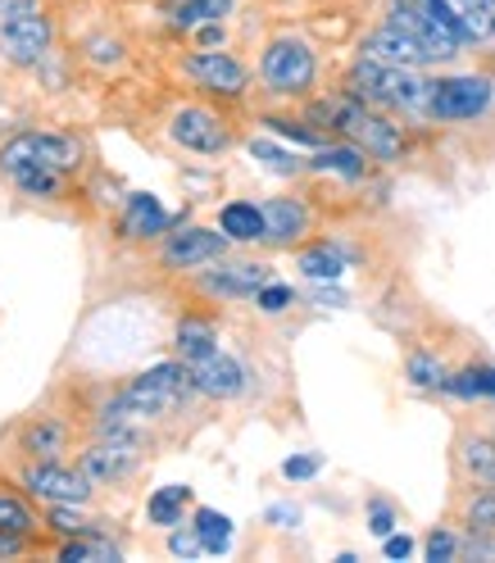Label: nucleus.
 I'll return each instance as SVG.
<instances>
[{"label":"nucleus","instance_id":"obj_1","mask_svg":"<svg viewBox=\"0 0 495 563\" xmlns=\"http://www.w3.org/2000/svg\"><path fill=\"white\" fill-rule=\"evenodd\" d=\"M119 396H123V405L132 409V418H168V413H178V409L196 396L191 364H183V360L155 364V368H146V373H136Z\"/></svg>","mask_w":495,"mask_h":563},{"label":"nucleus","instance_id":"obj_2","mask_svg":"<svg viewBox=\"0 0 495 563\" xmlns=\"http://www.w3.org/2000/svg\"><path fill=\"white\" fill-rule=\"evenodd\" d=\"M82 164V141L59 132H23L0 146V173L14 183L23 173H74Z\"/></svg>","mask_w":495,"mask_h":563},{"label":"nucleus","instance_id":"obj_3","mask_svg":"<svg viewBox=\"0 0 495 563\" xmlns=\"http://www.w3.org/2000/svg\"><path fill=\"white\" fill-rule=\"evenodd\" d=\"M260 78L273 96H309L318 78V55L300 37H273L260 55Z\"/></svg>","mask_w":495,"mask_h":563},{"label":"nucleus","instance_id":"obj_4","mask_svg":"<svg viewBox=\"0 0 495 563\" xmlns=\"http://www.w3.org/2000/svg\"><path fill=\"white\" fill-rule=\"evenodd\" d=\"M345 141H355V146L369 151V159L377 164H400L409 155V136L405 128L386 114V110H373L364 100H350V114H345Z\"/></svg>","mask_w":495,"mask_h":563},{"label":"nucleus","instance_id":"obj_5","mask_svg":"<svg viewBox=\"0 0 495 563\" xmlns=\"http://www.w3.org/2000/svg\"><path fill=\"white\" fill-rule=\"evenodd\" d=\"M491 96H495L491 78H482V74H450V78L432 82L428 114L437 123H469V119H482L491 110Z\"/></svg>","mask_w":495,"mask_h":563},{"label":"nucleus","instance_id":"obj_6","mask_svg":"<svg viewBox=\"0 0 495 563\" xmlns=\"http://www.w3.org/2000/svg\"><path fill=\"white\" fill-rule=\"evenodd\" d=\"M136 464H141V437L128 432L123 422H110V428H100V441L78 454V468H82L91 482H105V486L132 477Z\"/></svg>","mask_w":495,"mask_h":563},{"label":"nucleus","instance_id":"obj_7","mask_svg":"<svg viewBox=\"0 0 495 563\" xmlns=\"http://www.w3.org/2000/svg\"><path fill=\"white\" fill-rule=\"evenodd\" d=\"M459 486H495V422H464L450 445Z\"/></svg>","mask_w":495,"mask_h":563},{"label":"nucleus","instance_id":"obj_8","mask_svg":"<svg viewBox=\"0 0 495 563\" xmlns=\"http://www.w3.org/2000/svg\"><path fill=\"white\" fill-rule=\"evenodd\" d=\"M183 74L209 91V96H223V100H241L251 91V68H245L237 55H223V51H196L183 59Z\"/></svg>","mask_w":495,"mask_h":563},{"label":"nucleus","instance_id":"obj_9","mask_svg":"<svg viewBox=\"0 0 495 563\" xmlns=\"http://www.w3.org/2000/svg\"><path fill=\"white\" fill-rule=\"evenodd\" d=\"M273 282V268L260 260H215V268H205L196 277V287L215 300H255L260 287Z\"/></svg>","mask_w":495,"mask_h":563},{"label":"nucleus","instance_id":"obj_10","mask_svg":"<svg viewBox=\"0 0 495 563\" xmlns=\"http://www.w3.org/2000/svg\"><path fill=\"white\" fill-rule=\"evenodd\" d=\"M228 236L223 228H183V232H168L164 236V251H160V264L168 273H187V268H205L228 255Z\"/></svg>","mask_w":495,"mask_h":563},{"label":"nucleus","instance_id":"obj_11","mask_svg":"<svg viewBox=\"0 0 495 563\" xmlns=\"http://www.w3.org/2000/svg\"><path fill=\"white\" fill-rule=\"evenodd\" d=\"M168 136L191 155H223L232 146V128L215 110H205V104H187V110L173 114Z\"/></svg>","mask_w":495,"mask_h":563},{"label":"nucleus","instance_id":"obj_12","mask_svg":"<svg viewBox=\"0 0 495 563\" xmlns=\"http://www.w3.org/2000/svg\"><path fill=\"white\" fill-rule=\"evenodd\" d=\"M23 486L46 505H82L91 496V477L78 468H59L55 460H28L23 464Z\"/></svg>","mask_w":495,"mask_h":563},{"label":"nucleus","instance_id":"obj_13","mask_svg":"<svg viewBox=\"0 0 495 563\" xmlns=\"http://www.w3.org/2000/svg\"><path fill=\"white\" fill-rule=\"evenodd\" d=\"M55 27L42 14H23V19H0V51H6L14 64H42L51 51Z\"/></svg>","mask_w":495,"mask_h":563},{"label":"nucleus","instance_id":"obj_14","mask_svg":"<svg viewBox=\"0 0 495 563\" xmlns=\"http://www.w3.org/2000/svg\"><path fill=\"white\" fill-rule=\"evenodd\" d=\"M364 55L369 59H382V64H396V68H422V64H432L437 55L422 46L409 27H400V23H392L386 19L382 27H373L369 37H364Z\"/></svg>","mask_w":495,"mask_h":563},{"label":"nucleus","instance_id":"obj_15","mask_svg":"<svg viewBox=\"0 0 495 563\" xmlns=\"http://www.w3.org/2000/svg\"><path fill=\"white\" fill-rule=\"evenodd\" d=\"M191 386H196V396H205V400H237V396H245L251 377H245L241 360H232V355H223V350H215L209 360L191 364Z\"/></svg>","mask_w":495,"mask_h":563},{"label":"nucleus","instance_id":"obj_16","mask_svg":"<svg viewBox=\"0 0 495 563\" xmlns=\"http://www.w3.org/2000/svg\"><path fill=\"white\" fill-rule=\"evenodd\" d=\"M314 214H309V205L296 200V196H273L264 200V245H296L305 232H309Z\"/></svg>","mask_w":495,"mask_h":563},{"label":"nucleus","instance_id":"obj_17","mask_svg":"<svg viewBox=\"0 0 495 563\" xmlns=\"http://www.w3.org/2000/svg\"><path fill=\"white\" fill-rule=\"evenodd\" d=\"M68 437H74L68 432V422H59L51 413H32L19 428L14 445H19L23 460H59V454L68 450Z\"/></svg>","mask_w":495,"mask_h":563},{"label":"nucleus","instance_id":"obj_18","mask_svg":"<svg viewBox=\"0 0 495 563\" xmlns=\"http://www.w3.org/2000/svg\"><path fill=\"white\" fill-rule=\"evenodd\" d=\"M168 228H173V219H168V209L160 205V196H151V191H132L128 196L123 219H119V232L128 241H155Z\"/></svg>","mask_w":495,"mask_h":563},{"label":"nucleus","instance_id":"obj_19","mask_svg":"<svg viewBox=\"0 0 495 563\" xmlns=\"http://www.w3.org/2000/svg\"><path fill=\"white\" fill-rule=\"evenodd\" d=\"M441 396H454V400H464V405H495V364L473 360L464 368H450Z\"/></svg>","mask_w":495,"mask_h":563},{"label":"nucleus","instance_id":"obj_20","mask_svg":"<svg viewBox=\"0 0 495 563\" xmlns=\"http://www.w3.org/2000/svg\"><path fill=\"white\" fill-rule=\"evenodd\" d=\"M173 350H178L183 364H200L219 350V328L205 319V313H187V319L178 323V332H173Z\"/></svg>","mask_w":495,"mask_h":563},{"label":"nucleus","instance_id":"obj_21","mask_svg":"<svg viewBox=\"0 0 495 563\" xmlns=\"http://www.w3.org/2000/svg\"><path fill=\"white\" fill-rule=\"evenodd\" d=\"M369 151L364 146H355V141H341V146H318V155L305 164V168H314V173H337V178H345V183H360L364 173H369Z\"/></svg>","mask_w":495,"mask_h":563},{"label":"nucleus","instance_id":"obj_22","mask_svg":"<svg viewBox=\"0 0 495 563\" xmlns=\"http://www.w3.org/2000/svg\"><path fill=\"white\" fill-rule=\"evenodd\" d=\"M219 228L232 245H255L264 241V205H251V200H232L219 209Z\"/></svg>","mask_w":495,"mask_h":563},{"label":"nucleus","instance_id":"obj_23","mask_svg":"<svg viewBox=\"0 0 495 563\" xmlns=\"http://www.w3.org/2000/svg\"><path fill=\"white\" fill-rule=\"evenodd\" d=\"M345 251L337 241H309L300 245V255H296V268L309 277V282H337L345 273Z\"/></svg>","mask_w":495,"mask_h":563},{"label":"nucleus","instance_id":"obj_24","mask_svg":"<svg viewBox=\"0 0 495 563\" xmlns=\"http://www.w3.org/2000/svg\"><path fill=\"white\" fill-rule=\"evenodd\" d=\"M59 559L64 563H114L123 559V550L114 537H100V527H96V532H82V537H64Z\"/></svg>","mask_w":495,"mask_h":563},{"label":"nucleus","instance_id":"obj_25","mask_svg":"<svg viewBox=\"0 0 495 563\" xmlns=\"http://www.w3.org/2000/svg\"><path fill=\"white\" fill-rule=\"evenodd\" d=\"M237 0H164L168 23L178 27H200V23H223Z\"/></svg>","mask_w":495,"mask_h":563},{"label":"nucleus","instance_id":"obj_26","mask_svg":"<svg viewBox=\"0 0 495 563\" xmlns=\"http://www.w3.org/2000/svg\"><path fill=\"white\" fill-rule=\"evenodd\" d=\"M187 505H191V486L173 482V486H160L155 496L146 500V518H151L155 527H168V532H173V527L187 522Z\"/></svg>","mask_w":495,"mask_h":563},{"label":"nucleus","instance_id":"obj_27","mask_svg":"<svg viewBox=\"0 0 495 563\" xmlns=\"http://www.w3.org/2000/svg\"><path fill=\"white\" fill-rule=\"evenodd\" d=\"M37 509H32L19 490H10L6 482H0V532H14V537H37Z\"/></svg>","mask_w":495,"mask_h":563},{"label":"nucleus","instance_id":"obj_28","mask_svg":"<svg viewBox=\"0 0 495 563\" xmlns=\"http://www.w3.org/2000/svg\"><path fill=\"white\" fill-rule=\"evenodd\" d=\"M446 377H450V368L432 355V350H409L405 355V382L414 391H441Z\"/></svg>","mask_w":495,"mask_h":563},{"label":"nucleus","instance_id":"obj_29","mask_svg":"<svg viewBox=\"0 0 495 563\" xmlns=\"http://www.w3.org/2000/svg\"><path fill=\"white\" fill-rule=\"evenodd\" d=\"M196 537L205 545V554H228L232 550V518L219 509H196Z\"/></svg>","mask_w":495,"mask_h":563},{"label":"nucleus","instance_id":"obj_30","mask_svg":"<svg viewBox=\"0 0 495 563\" xmlns=\"http://www.w3.org/2000/svg\"><path fill=\"white\" fill-rule=\"evenodd\" d=\"M459 518H464V527H486V532H495V486H464Z\"/></svg>","mask_w":495,"mask_h":563},{"label":"nucleus","instance_id":"obj_31","mask_svg":"<svg viewBox=\"0 0 495 563\" xmlns=\"http://www.w3.org/2000/svg\"><path fill=\"white\" fill-rule=\"evenodd\" d=\"M459 19H464L469 46L495 37V0H459Z\"/></svg>","mask_w":495,"mask_h":563},{"label":"nucleus","instance_id":"obj_32","mask_svg":"<svg viewBox=\"0 0 495 563\" xmlns=\"http://www.w3.org/2000/svg\"><path fill=\"white\" fill-rule=\"evenodd\" d=\"M264 128L268 132H282L296 146H328V132L309 128V119H292V114H264Z\"/></svg>","mask_w":495,"mask_h":563},{"label":"nucleus","instance_id":"obj_33","mask_svg":"<svg viewBox=\"0 0 495 563\" xmlns=\"http://www.w3.org/2000/svg\"><path fill=\"white\" fill-rule=\"evenodd\" d=\"M459 541H464V532H454V527H432L428 541H422V559L450 563V559H459Z\"/></svg>","mask_w":495,"mask_h":563},{"label":"nucleus","instance_id":"obj_34","mask_svg":"<svg viewBox=\"0 0 495 563\" xmlns=\"http://www.w3.org/2000/svg\"><path fill=\"white\" fill-rule=\"evenodd\" d=\"M14 187L32 200H55L64 191V173H23V178H14Z\"/></svg>","mask_w":495,"mask_h":563},{"label":"nucleus","instance_id":"obj_35","mask_svg":"<svg viewBox=\"0 0 495 563\" xmlns=\"http://www.w3.org/2000/svg\"><path fill=\"white\" fill-rule=\"evenodd\" d=\"M459 559L495 563V532H486V527H464V541H459Z\"/></svg>","mask_w":495,"mask_h":563},{"label":"nucleus","instance_id":"obj_36","mask_svg":"<svg viewBox=\"0 0 495 563\" xmlns=\"http://www.w3.org/2000/svg\"><path fill=\"white\" fill-rule=\"evenodd\" d=\"M296 305V291L287 287V282H268V287L255 291V309L260 313H287Z\"/></svg>","mask_w":495,"mask_h":563},{"label":"nucleus","instance_id":"obj_37","mask_svg":"<svg viewBox=\"0 0 495 563\" xmlns=\"http://www.w3.org/2000/svg\"><path fill=\"white\" fill-rule=\"evenodd\" d=\"M251 155H255L264 168H273V173H300V168H305L300 159H292L282 146H268V141H251Z\"/></svg>","mask_w":495,"mask_h":563},{"label":"nucleus","instance_id":"obj_38","mask_svg":"<svg viewBox=\"0 0 495 563\" xmlns=\"http://www.w3.org/2000/svg\"><path fill=\"white\" fill-rule=\"evenodd\" d=\"M369 532L382 537V541L396 532V505H392V500H382V496L369 500Z\"/></svg>","mask_w":495,"mask_h":563},{"label":"nucleus","instance_id":"obj_39","mask_svg":"<svg viewBox=\"0 0 495 563\" xmlns=\"http://www.w3.org/2000/svg\"><path fill=\"white\" fill-rule=\"evenodd\" d=\"M318 468H323L318 454H292V460L282 464V477L287 482H309V477H318Z\"/></svg>","mask_w":495,"mask_h":563},{"label":"nucleus","instance_id":"obj_40","mask_svg":"<svg viewBox=\"0 0 495 563\" xmlns=\"http://www.w3.org/2000/svg\"><path fill=\"white\" fill-rule=\"evenodd\" d=\"M168 554H178V559H200V554H205V545H200V537H196V527H191V532H183V527H173V537H168Z\"/></svg>","mask_w":495,"mask_h":563},{"label":"nucleus","instance_id":"obj_41","mask_svg":"<svg viewBox=\"0 0 495 563\" xmlns=\"http://www.w3.org/2000/svg\"><path fill=\"white\" fill-rule=\"evenodd\" d=\"M23 14H42V0H0V19H23Z\"/></svg>","mask_w":495,"mask_h":563},{"label":"nucleus","instance_id":"obj_42","mask_svg":"<svg viewBox=\"0 0 495 563\" xmlns=\"http://www.w3.org/2000/svg\"><path fill=\"white\" fill-rule=\"evenodd\" d=\"M382 554H386V559H409V554H414V537H396V532H392V537L382 541Z\"/></svg>","mask_w":495,"mask_h":563},{"label":"nucleus","instance_id":"obj_43","mask_svg":"<svg viewBox=\"0 0 495 563\" xmlns=\"http://www.w3.org/2000/svg\"><path fill=\"white\" fill-rule=\"evenodd\" d=\"M28 541H32V537H14V532H0V559H19V554H28Z\"/></svg>","mask_w":495,"mask_h":563},{"label":"nucleus","instance_id":"obj_44","mask_svg":"<svg viewBox=\"0 0 495 563\" xmlns=\"http://www.w3.org/2000/svg\"><path fill=\"white\" fill-rule=\"evenodd\" d=\"M196 42H200V51H215L223 42V27L219 23H200V37Z\"/></svg>","mask_w":495,"mask_h":563},{"label":"nucleus","instance_id":"obj_45","mask_svg":"<svg viewBox=\"0 0 495 563\" xmlns=\"http://www.w3.org/2000/svg\"><path fill=\"white\" fill-rule=\"evenodd\" d=\"M268 518H273L277 527H292V522H296L300 514H296V509H268Z\"/></svg>","mask_w":495,"mask_h":563}]
</instances>
